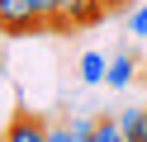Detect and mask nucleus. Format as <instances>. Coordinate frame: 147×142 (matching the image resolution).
I'll return each mask as SVG.
<instances>
[{
    "mask_svg": "<svg viewBox=\"0 0 147 142\" xmlns=\"http://www.w3.org/2000/svg\"><path fill=\"white\" fill-rule=\"evenodd\" d=\"M90 142H128V137L119 128V118H95V137Z\"/></svg>",
    "mask_w": 147,
    "mask_h": 142,
    "instance_id": "6e6552de",
    "label": "nucleus"
},
{
    "mask_svg": "<svg viewBox=\"0 0 147 142\" xmlns=\"http://www.w3.org/2000/svg\"><path fill=\"white\" fill-rule=\"evenodd\" d=\"M0 142H48V123H43L38 114H14Z\"/></svg>",
    "mask_w": 147,
    "mask_h": 142,
    "instance_id": "20e7f679",
    "label": "nucleus"
},
{
    "mask_svg": "<svg viewBox=\"0 0 147 142\" xmlns=\"http://www.w3.org/2000/svg\"><path fill=\"white\" fill-rule=\"evenodd\" d=\"M95 137V118L90 114H67V118L48 123V142H90Z\"/></svg>",
    "mask_w": 147,
    "mask_h": 142,
    "instance_id": "f03ea898",
    "label": "nucleus"
},
{
    "mask_svg": "<svg viewBox=\"0 0 147 142\" xmlns=\"http://www.w3.org/2000/svg\"><path fill=\"white\" fill-rule=\"evenodd\" d=\"M128 33H133V38H142V33H147V5H142V9H133V19H128Z\"/></svg>",
    "mask_w": 147,
    "mask_h": 142,
    "instance_id": "9d476101",
    "label": "nucleus"
},
{
    "mask_svg": "<svg viewBox=\"0 0 147 142\" xmlns=\"http://www.w3.org/2000/svg\"><path fill=\"white\" fill-rule=\"evenodd\" d=\"M109 14L105 0H62V28H90Z\"/></svg>",
    "mask_w": 147,
    "mask_h": 142,
    "instance_id": "7ed1b4c3",
    "label": "nucleus"
},
{
    "mask_svg": "<svg viewBox=\"0 0 147 142\" xmlns=\"http://www.w3.org/2000/svg\"><path fill=\"white\" fill-rule=\"evenodd\" d=\"M0 33H43L33 0H0Z\"/></svg>",
    "mask_w": 147,
    "mask_h": 142,
    "instance_id": "f257e3e1",
    "label": "nucleus"
},
{
    "mask_svg": "<svg viewBox=\"0 0 147 142\" xmlns=\"http://www.w3.org/2000/svg\"><path fill=\"white\" fill-rule=\"evenodd\" d=\"M105 71H109V57L105 52H86V57H81V81H86V85H100Z\"/></svg>",
    "mask_w": 147,
    "mask_h": 142,
    "instance_id": "0eeeda50",
    "label": "nucleus"
},
{
    "mask_svg": "<svg viewBox=\"0 0 147 142\" xmlns=\"http://www.w3.org/2000/svg\"><path fill=\"white\" fill-rule=\"evenodd\" d=\"M114 118H119V128H123L128 142H147V109H123Z\"/></svg>",
    "mask_w": 147,
    "mask_h": 142,
    "instance_id": "423d86ee",
    "label": "nucleus"
},
{
    "mask_svg": "<svg viewBox=\"0 0 147 142\" xmlns=\"http://www.w3.org/2000/svg\"><path fill=\"white\" fill-rule=\"evenodd\" d=\"M133 71H138V52H119V57H109L105 85H114V90H128V85H133Z\"/></svg>",
    "mask_w": 147,
    "mask_h": 142,
    "instance_id": "39448f33",
    "label": "nucleus"
},
{
    "mask_svg": "<svg viewBox=\"0 0 147 142\" xmlns=\"http://www.w3.org/2000/svg\"><path fill=\"white\" fill-rule=\"evenodd\" d=\"M33 5H38L43 28H62V0H33Z\"/></svg>",
    "mask_w": 147,
    "mask_h": 142,
    "instance_id": "1a4fd4ad",
    "label": "nucleus"
},
{
    "mask_svg": "<svg viewBox=\"0 0 147 142\" xmlns=\"http://www.w3.org/2000/svg\"><path fill=\"white\" fill-rule=\"evenodd\" d=\"M105 5H109V9H119V5H128V0H105Z\"/></svg>",
    "mask_w": 147,
    "mask_h": 142,
    "instance_id": "9b49d317",
    "label": "nucleus"
}]
</instances>
